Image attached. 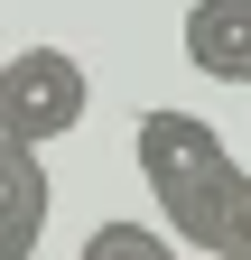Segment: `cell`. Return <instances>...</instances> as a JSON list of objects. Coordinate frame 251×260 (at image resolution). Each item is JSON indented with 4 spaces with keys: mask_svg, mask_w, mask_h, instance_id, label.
I'll use <instances>...</instances> for the list:
<instances>
[{
    "mask_svg": "<svg viewBox=\"0 0 251 260\" xmlns=\"http://www.w3.org/2000/svg\"><path fill=\"white\" fill-rule=\"evenodd\" d=\"M140 186L159 195V233L196 260H251V177L233 140L196 112H140L131 130Z\"/></svg>",
    "mask_w": 251,
    "mask_h": 260,
    "instance_id": "obj_1",
    "label": "cell"
},
{
    "mask_svg": "<svg viewBox=\"0 0 251 260\" xmlns=\"http://www.w3.org/2000/svg\"><path fill=\"white\" fill-rule=\"evenodd\" d=\"M93 84L66 47H19L0 65V140H28V149H56L66 130L84 121Z\"/></svg>",
    "mask_w": 251,
    "mask_h": 260,
    "instance_id": "obj_2",
    "label": "cell"
},
{
    "mask_svg": "<svg viewBox=\"0 0 251 260\" xmlns=\"http://www.w3.org/2000/svg\"><path fill=\"white\" fill-rule=\"evenodd\" d=\"M47 205H56V186H47V149L0 140V260H28V251L47 242Z\"/></svg>",
    "mask_w": 251,
    "mask_h": 260,
    "instance_id": "obj_3",
    "label": "cell"
},
{
    "mask_svg": "<svg viewBox=\"0 0 251 260\" xmlns=\"http://www.w3.org/2000/svg\"><path fill=\"white\" fill-rule=\"evenodd\" d=\"M186 56H196V75L242 84L251 75V0H196L186 10Z\"/></svg>",
    "mask_w": 251,
    "mask_h": 260,
    "instance_id": "obj_4",
    "label": "cell"
},
{
    "mask_svg": "<svg viewBox=\"0 0 251 260\" xmlns=\"http://www.w3.org/2000/svg\"><path fill=\"white\" fill-rule=\"evenodd\" d=\"M75 260H186L168 233H159V223H131V214H112V223H93V233H84V251Z\"/></svg>",
    "mask_w": 251,
    "mask_h": 260,
    "instance_id": "obj_5",
    "label": "cell"
}]
</instances>
